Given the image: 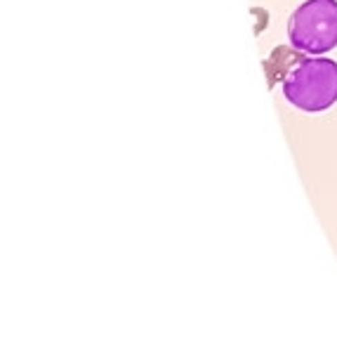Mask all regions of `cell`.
Returning <instances> with one entry per match:
<instances>
[{"label":"cell","mask_w":337,"mask_h":354,"mask_svg":"<svg viewBox=\"0 0 337 354\" xmlns=\"http://www.w3.org/2000/svg\"><path fill=\"white\" fill-rule=\"evenodd\" d=\"M283 95L300 111L318 113L330 109L337 102V62L307 57L283 81Z\"/></svg>","instance_id":"6da1fadb"},{"label":"cell","mask_w":337,"mask_h":354,"mask_svg":"<svg viewBox=\"0 0 337 354\" xmlns=\"http://www.w3.org/2000/svg\"><path fill=\"white\" fill-rule=\"evenodd\" d=\"M290 45L305 55H325L337 48V0H307L288 19Z\"/></svg>","instance_id":"7a4b0ae2"},{"label":"cell","mask_w":337,"mask_h":354,"mask_svg":"<svg viewBox=\"0 0 337 354\" xmlns=\"http://www.w3.org/2000/svg\"><path fill=\"white\" fill-rule=\"evenodd\" d=\"M307 55L302 53V50L293 48V45H278V48H273V53L264 59V73H267V85H269V90H273V85L283 83L285 78L290 76V71L300 64V62H305Z\"/></svg>","instance_id":"3957f363"},{"label":"cell","mask_w":337,"mask_h":354,"mask_svg":"<svg viewBox=\"0 0 337 354\" xmlns=\"http://www.w3.org/2000/svg\"><path fill=\"white\" fill-rule=\"evenodd\" d=\"M253 19H255V36H262V31L267 28V21H269V12L264 8H253Z\"/></svg>","instance_id":"277c9868"}]
</instances>
